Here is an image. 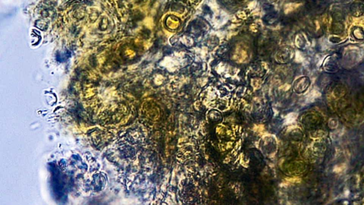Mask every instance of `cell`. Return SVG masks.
<instances>
[{
    "label": "cell",
    "mask_w": 364,
    "mask_h": 205,
    "mask_svg": "<svg viewBox=\"0 0 364 205\" xmlns=\"http://www.w3.org/2000/svg\"><path fill=\"white\" fill-rule=\"evenodd\" d=\"M301 4H297V3H289L284 6V12L286 14H288L290 12H293L297 8H298Z\"/></svg>",
    "instance_id": "cell-1"
},
{
    "label": "cell",
    "mask_w": 364,
    "mask_h": 205,
    "mask_svg": "<svg viewBox=\"0 0 364 205\" xmlns=\"http://www.w3.org/2000/svg\"><path fill=\"white\" fill-rule=\"evenodd\" d=\"M167 24L172 29H175L179 26V21L174 20L173 19H169V21H167Z\"/></svg>",
    "instance_id": "cell-2"
},
{
    "label": "cell",
    "mask_w": 364,
    "mask_h": 205,
    "mask_svg": "<svg viewBox=\"0 0 364 205\" xmlns=\"http://www.w3.org/2000/svg\"><path fill=\"white\" fill-rule=\"evenodd\" d=\"M319 96H320V94L319 91H314L312 94L309 95V97H308V99H309V100H310V101H312L314 99L316 98H318Z\"/></svg>",
    "instance_id": "cell-3"
}]
</instances>
